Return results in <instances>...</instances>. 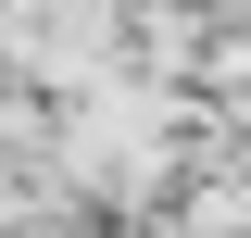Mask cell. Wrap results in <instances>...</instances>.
I'll use <instances>...</instances> for the list:
<instances>
[{
	"label": "cell",
	"instance_id": "1",
	"mask_svg": "<svg viewBox=\"0 0 251 238\" xmlns=\"http://www.w3.org/2000/svg\"><path fill=\"white\" fill-rule=\"evenodd\" d=\"M188 125H214V113H201L188 88H163V75H113V88L63 100L50 201H63V213H88V201L138 213V201H163V188H176V163H188Z\"/></svg>",
	"mask_w": 251,
	"mask_h": 238
}]
</instances>
